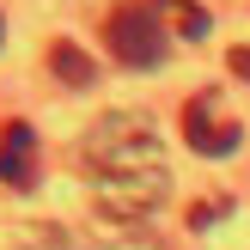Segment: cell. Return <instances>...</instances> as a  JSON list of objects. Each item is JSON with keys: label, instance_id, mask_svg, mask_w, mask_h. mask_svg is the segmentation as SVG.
<instances>
[{"label": "cell", "instance_id": "1", "mask_svg": "<svg viewBox=\"0 0 250 250\" xmlns=\"http://www.w3.org/2000/svg\"><path fill=\"white\" fill-rule=\"evenodd\" d=\"M80 177L92 183V202L110 220H146L171 195V171L159 153V134L134 110H110L80 134Z\"/></svg>", "mask_w": 250, "mask_h": 250}, {"label": "cell", "instance_id": "2", "mask_svg": "<svg viewBox=\"0 0 250 250\" xmlns=\"http://www.w3.org/2000/svg\"><path fill=\"white\" fill-rule=\"evenodd\" d=\"M104 43H110V55L122 67H159L171 37H165V19H159L153 0H122L104 19Z\"/></svg>", "mask_w": 250, "mask_h": 250}, {"label": "cell", "instance_id": "3", "mask_svg": "<svg viewBox=\"0 0 250 250\" xmlns=\"http://www.w3.org/2000/svg\"><path fill=\"white\" fill-rule=\"evenodd\" d=\"M183 141L202 159H232L238 141H244V122L232 116V104L220 92H195L189 104H183Z\"/></svg>", "mask_w": 250, "mask_h": 250}, {"label": "cell", "instance_id": "4", "mask_svg": "<svg viewBox=\"0 0 250 250\" xmlns=\"http://www.w3.org/2000/svg\"><path fill=\"white\" fill-rule=\"evenodd\" d=\"M0 183L6 189H31L37 183V134H31V122H6L0 128Z\"/></svg>", "mask_w": 250, "mask_h": 250}, {"label": "cell", "instance_id": "5", "mask_svg": "<svg viewBox=\"0 0 250 250\" xmlns=\"http://www.w3.org/2000/svg\"><path fill=\"white\" fill-rule=\"evenodd\" d=\"M153 6H159V19L177 37H208V12L195 6V0H153Z\"/></svg>", "mask_w": 250, "mask_h": 250}, {"label": "cell", "instance_id": "6", "mask_svg": "<svg viewBox=\"0 0 250 250\" xmlns=\"http://www.w3.org/2000/svg\"><path fill=\"white\" fill-rule=\"evenodd\" d=\"M49 67H55V73H61L67 85H92V80H98L92 55H80L73 43H55V49H49Z\"/></svg>", "mask_w": 250, "mask_h": 250}, {"label": "cell", "instance_id": "7", "mask_svg": "<svg viewBox=\"0 0 250 250\" xmlns=\"http://www.w3.org/2000/svg\"><path fill=\"white\" fill-rule=\"evenodd\" d=\"M226 67L238 73V80H250V43H238V49H232V55H226Z\"/></svg>", "mask_w": 250, "mask_h": 250}, {"label": "cell", "instance_id": "8", "mask_svg": "<svg viewBox=\"0 0 250 250\" xmlns=\"http://www.w3.org/2000/svg\"><path fill=\"white\" fill-rule=\"evenodd\" d=\"M0 43H6V24H0Z\"/></svg>", "mask_w": 250, "mask_h": 250}]
</instances>
